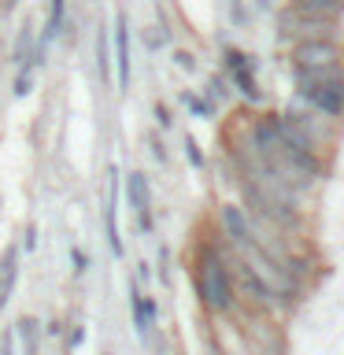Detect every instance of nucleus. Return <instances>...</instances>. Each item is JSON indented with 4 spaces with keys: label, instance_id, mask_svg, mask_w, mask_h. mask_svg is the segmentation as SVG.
Returning <instances> with one entry per match:
<instances>
[{
    "label": "nucleus",
    "instance_id": "f257e3e1",
    "mask_svg": "<svg viewBox=\"0 0 344 355\" xmlns=\"http://www.w3.org/2000/svg\"><path fill=\"white\" fill-rule=\"evenodd\" d=\"M193 293L196 304L207 318H230L237 311V296H233V277L226 263V244L218 233L196 241L193 252Z\"/></svg>",
    "mask_w": 344,
    "mask_h": 355
},
{
    "label": "nucleus",
    "instance_id": "f03ea898",
    "mask_svg": "<svg viewBox=\"0 0 344 355\" xmlns=\"http://www.w3.org/2000/svg\"><path fill=\"white\" fill-rule=\"evenodd\" d=\"M277 37L285 44H307V41H341V22L326 19H307L296 15L293 8L277 11Z\"/></svg>",
    "mask_w": 344,
    "mask_h": 355
},
{
    "label": "nucleus",
    "instance_id": "7ed1b4c3",
    "mask_svg": "<svg viewBox=\"0 0 344 355\" xmlns=\"http://www.w3.org/2000/svg\"><path fill=\"white\" fill-rule=\"evenodd\" d=\"M285 119L293 122L300 133H304V141H307L318 155H322V152H329L333 144H337V137H341V122H337V119L318 115V111H311L307 104L289 107V111H285Z\"/></svg>",
    "mask_w": 344,
    "mask_h": 355
},
{
    "label": "nucleus",
    "instance_id": "20e7f679",
    "mask_svg": "<svg viewBox=\"0 0 344 355\" xmlns=\"http://www.w3.org/2000/svg\"><path fill=\"white\" fill-rule=\"evenodd\" d=\"M111 67H115V93H130L133 60H130V19H126V11H115V22H111Z\"/></svg>",
    "mask_w": 344,
    "mask_h": 355
},
{
    "label": "nucleus",
    "instance_id": "39448f33",
    "mask_svg": "<svg viewBox=\"0 0 344 355\" xmlns=\"http://www.w3.org/2000/svg\"><path fill=\"white\" fill-rule=\"evenodd\" d=\"M222 63H226V78L233 82V89L248 100V104H263V93H259V82H255V67H252V55H244L241 49L226 44L222 49Z\"/></svg>",
    "mask_w": 344,
    "mask_h": 355
},
{
    "label": "nucleus",
    "instance_id": "423d86ee",
    "mask_svg": "<svg viewBox=\"0 0 344 355\" xmlns=\"http://www.w3.org/2000/svg\"><path fill=\"white\" fill-rule=\"evenodd\" d=\"M318 67H344L341 41H307L293 44V71H318Z\"/></svg>",
    "mask_w": 344,
    "mask_h": 355
},
{
    "label": "nucleus",
    "instance_id": "0eeeda50",
    "mask_svg": "<svg viewBox=\"0 0 344 355\" xmlns=\"http://www.w3.org/2000/svg\"><path fill=\"white\" fill-rule=\"evenodd\" d=\"M300 104H307L311 111L326 119H344V82H329V85H300Z\"/></svg>",
    "mask_w": 344,
    "mask_h": 355
},
{
    "label": "nucleus",
    "instance_id": "6e6552de",
    "mask_svg": "<svg viewBox=\"0 0 344 355\" xmlns=\"http://www.w3.org/2000/svg\"><path fill=\"white\" fill-rule=\"evenodd\" d=\"M126 204H130L133 215H137L141 233H152L155 230V218H152V189H148V178H144L141 171H130L126 174Z\"/></svg>",
    "mask_w": 344,
    "mask_h": 355
},
{
    "label": "nucleus",
    "instance_id": "1a4fd4ad",
    "mask_svg": "<svg viewBox=\"0 0 344 355\" xmlns=\"http://www.w3.org/2000/svg\"><path fill=\"white\" fill-rule=\"evenodd\" d=\"M130 311H133V326H137V333L144 340H148V333L155 326V315H160V307H155V300L141 296L137 282H130Z\"/></svg>",
    "mask_w": 344,
    "mask_h": 355
},
{
    "label": "nucleus",
    "instance_id": "9d476101",
    "mask_svg": "<svg viewBox=\"0 0 344 355\" xmlns=\"http://www.w3.org/2000/svg\"><path fill=\"white\" fill-rule=\"evenodd\" d=\"M285 8H293L296 15L326 19V22H341V15H344V0H289Z\"/></svg>",
    "mask_w": 344,
    "mask_h": 355
},
{
    "label": "nucleus",
    "instance_id": "9b49d317",
    "mask_svg": "<svg viewBox=\"0 0 344 355\" xmlns=\"http://www.w3.org/2000/svg\"><path fill=\"white\" fill-rule=\"evenodd\" d=\"M15 277H19V248L8 244L4 255H0V311L8 307V296L15 288Z\"/></svg>",
    "mask_w": 344,
    "mask_h": 355
},
{
    "label": "nucleus",
    "instance_id": "f8f14e48",
    "mask_svg": "<svg viewBox=\"0 0 344 355\" xmlns=\"http://www.w3.org/2000/svg\"><path fill=\"white\" fill-rule=\"evenodd\" d=\"M96 74L100 82H115V67H111V30L96 26Z\"/></svg>",
    "mask_w": 344,
    "mask_h": 355
},
{
    "label": "nucleus",
    "instance_id": "ddd939ff",
    "mask_svg": "<svg viewBox=\"0 0 344 355\" xmlns=\"http://www.w3.org/2000/svg\"><path fill=\"white\" fill-rule=\"evenodd\" d=\"M33 22H22L19 26V37H15V44H11V63L15 67H26L30 63V52H33Z\"/></svg>",
    "mask_w": 344,
    "mask_h": 355
},
{
    "label": "nucleus",
    "instance_id": "4468645a",
    "mask_svg": "<svg viewBox=\"0 0 344 355\" xmlns=\"http://www.w3.org/2000/svg\"><path fill=\"white\" fill-rule=\"evenodd\" d=\"M182 104H185L189 111H193L196 119H211V115H215V104H211L207 96H196V93H182Z\"/></svg>",
    "mask_w": 344,
    "mask_h": 355
},
{
    "label": "nucleus",
    "instance_id": "2eb2a0df",
    "mask_svg": "<svg viewBox=\"0 0 344 355\" xmlns=\"http://www.w3.org/2000/svg\"><path fill=\"white\" fill-rule=\"evenodd\" d=\"M19 337L22 340H26V352L33 355V352H37V318H19Z\"/></svg>",
    "mask_w": 344,
    "mask_h": 355
},
{
    "label": "nucleus",
    "instance_id": "dca6fc26",
    "mask_svg": "<svg viewBox=\"0 0 344 355\" xmlns=\"http://www.w3.org/2000/svg\"><path fill=\"white\" fill-rule=\"evenodd\" d=\"M11 93H15L19 100L33 93V67H19V74H15V85H11Z\"/></svg>",
    "mask_w": 344,
    "mask_h": 355
},
{
    "label": "nucleus",
    "instance_id": "f3484780",
    "mask_svg": "<svg viewBox=\"0 0 344 355\" xmlns=\"http://www.w3.org/2000/svg\"><path fill=\"white\" fill-rule=\"evenodd\" d=\"M230 96V82L226 78H218V74H211V82H207V100L215 104V100H226Z\"/></svg>",
    "mask_w": 344,
    "mask_h": 355
},
{
    "label": "nucleus",
    "instance_id": "a211bd4d",
    "mask_svg": "<svg viewBox=\"0 0 344 355\" xmlns=\"http://www.w3.org/2000/svg\"><path fill=\"white\" fill-rule=\"evenodd\" d=\"M185 159L196 166V171H204L207 166V159H204V152H200V144H196V137H185Z\"/></svg>",
    "mask_w": 344,
    "mask_h": 355
},
{
    "label": "nucleus",
    "instance_id": "6ab92c4d",
    "mask_svg": "<svg viewBox=\"0 0 344 355\" xmlns=\"http://www.w3.org/2000/svg\"><path fill=\"white\" fill-rule=\"evenodd\" d=\"M71 263H74V274H78V277L89 270V255H85L82 248H71Z\"/></svg>",
    "mask_w": 344,
    "mask_h": 355
},
{
    "label": "nucleus",
    "instance_id": "aec40b11",
    "mask_svg": "<svg viewBox=\"0 0 344 355\" xmlns=\"http://www.w3.org/2000/svg\"><path fill=\"white\" fill-rule=\"evenodd\" d=\"M226 4H230V19L237 22V26H244V22H248V11H244V4H241V0H226Z\"/></svg>",
    "mask_w": 344,
    "mask_h": 355
},
{
    "label": "nucleus",
    "instance_id": "412c9836",
    "mask_svg": "<svg viewBox=\"0 0 344 355\" xmlns=\"http://www.w3.org/2000/svg\"><path fill=\"white\" fill-rule=\"evenodd\" d=\"M152 115H155V122H160V130H171V107H166V104H155L152 107Z\"/></svg>",
    "mask_w": 344,
    "mask_h": 355
},
{
    "label": "nucleus",
    "instance_id": "4be33fe9",
    "mask_svg": "<svg viewBox=\"0 0 344 355\" xmlns=\"http://www.w3.org/2000/svg\"><path fill=\"white\" fill-rule=\"evenodd\" d=\"M174 63L182 67V71H193V67H196V55L185 52V49H178V52H174Z\"/></svg>",
    "mask_w": 344,
    "mask_h": 355
},
{
    "label": "nucleus",
    "instance_id": "5701e85b",
    "mask_svg": "<svg viewBox=\"0 0 344 355\" xmlns=\"http://www.w3.org/2000/svg\"><path fill=\"white\" fill-rule=\"evenodd\" d=\"M82 340H85V326H74L71 333H67V352H74Z\"/></svg>",
    "mask_w": 344,
    "mask_h": 355
},
{
    "label": "nucleus",
    "instance_id": "b1692460",
    "mask_svg": "<svg viewBox=\"0 0 344 355\" xmlns=\"http://www.w3.org/2000/svg\"><path fill=\"white\" fill-rule=\"evenodd\" d=\"M152 155H155L160 163H166V148H163V141H160V137H152Z\"/></svg>",
    "mask_w": 344,
    "mask_h": 355
},
{
    "label": "nucleus",
    "instance_id": "393cba45",
    "mask_svg": "<svg viewBox=\"0 0 344 355\" xmlns=\"http://www.w3.org/2000/svg\"><path fill=\"white\" fill-rule=\"evenodd\" d=\"M33 244H37V226L30 222V226H26V248H33Z\"/></svg>",
    "mask_w": 344,
    "mask_h": 355
},
{
    "label": "nucleus",
    "instance_id": "a878e982",
    "mask_svg": "<svg viewBox=\"0 0 344 355\" xmlns=\"http://www.w3.org/2000/svg\"><path fill=\"white\" fill-rule=\"evenodd\" d=\"M15 352V340H11V333H4V355Z\"/></svg>",
    "mask_w": 344,
    "mask_h": 355
},
{
    "label": "nucleus",
    "instance_id": "bb28decb",
    "mask_svg": "<svg viewBox=\"0 0 344 355\" xmlns=\"http://www.w3.org/2000/svg\"><path fill=\"white\" fill-rule=\"evenodd\" d=\"M15 4H19V0H8V8H15Z\"/></svg>",
    "mask_w": 344,
    "mask_h": 355
}]
</instances>
